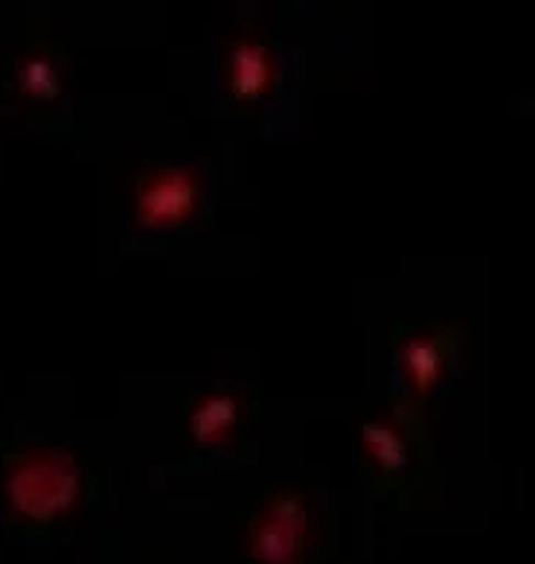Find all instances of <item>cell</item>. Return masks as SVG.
Masks as SVG:
<instances>
[{"mask_svg":"<svg viewBox=\"0 0 535 564\" xmlns=\"http://www.w3.org/2000/svg\"><path fill=\"white\" fill-rule=\"evenodd\" d=\"M457 352V335L451 329H430L414 332L402 347V370H405L407 388L416 395H425L446 379L451 358Z\"/></svg>","mask_w":535,"mask_h":564,"instance_id":"277c9868","label":"cell"},{"mask_svg":"<svg viewBox=\"0 0 535 564\" xmlns=\"http://www.w3.org/2000/svg\"><path fill=\"white\" fill-rule=\"evenodd\" d=\"M198 204V184L187 170H157L138 189V218L146 227L178 225Z\"/></svg>","mask_w":535,"mask_h":564,"instance_id":"3957f363","label":"cell"},{"mask_svg":"<svg viewBox=\"0 0 535 564\" xmlns=\"http://www.w3.org/2000/svg\"><path fill=\"white\" fill-rule=\"evenodd\" d=\"M306 539L308 509L294 495H280L265 503L248 530V547L256 564H297Z\"/></svg>","mask_w":535,"mask_h":564,"instance_id":"7a4b0ae2","label":"cell"},{"mask_svg":"<svg viewBox=\"0 0 535 564\" xmlns=\"http://www.w3.org/2000/svg\"><path fill=\"white\" fill-rule=\"evenodd\" d=\"M364 448L382 475H402L411 463V443L393 422H367Z\"/></svg>","mask_w":535,"mask_h":564,"instance_id":"52a82bcc","label":"cell"},{"mask_svg":"<svg viewBox=\"0 0 535 564\" xmlns=\"http://www.w3.org/2000/svg\"><path fill=\"white\" fill-rule=\"evenodd\" d=\"M239 399L230 393H210L204 395L201 402L195 404L193 416H189V427L193 436L201 445H216L225 436L233 434L236 422H239Z\"/></svg>","mask_w":535,"mask_h":564,"instance_id":"8992f818","label":"cell"},{"mask_svg":"<svg viewBox=\"0 0 535 564\" xmlns=\"http://www.w3.org/2000/svg\"><path fill=\"white\" fill-rule=\"evenodd\" d=\"M81 480L70 454L39 452L18 459L7 480L9 503L26 521H56L79 500Z\"/></svg>","mask_w":535,"mask_h":564,"instance_id":"6da1fadb","label":"cell"},{"mask_svg":"<svg viewBox=\"0 0 535 564\" xmlns=\"http://www.w3.org/2000/svg\"><path fill=\"white\" fill-rule=\"evenodd\" d=\"M271 82V58L256 39H244L230 56V88L239 99H256Z\"/></svg>","mask_w":535,"mask_h":564,"instance_id":"5b68a950","label":"cell"}]
</instances>
